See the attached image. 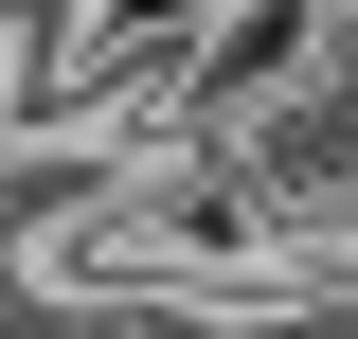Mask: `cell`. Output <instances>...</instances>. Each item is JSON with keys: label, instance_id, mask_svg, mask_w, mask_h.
Instances as JSON below:
<instances>
[{"label": "cell", "instance_id": "6da1fadb", "mask_svg": "<svg viewBox=\"0 0 358 339\" xmlns=\"http://www.w3.org/2000/svg\"><path fill=\"white\" fill-rule=\"evenodd\" d=\"M358 0H197V36H179V126L162 143H251L268 107H305L341 72Z\"/></svg>", "mask_w": 358, "mask_h": 339}, {"label": "cell", "instance_id": "7a4b0ae2", "mask_svg": "<svg viewBox=\"0 0 358 339\" xmlns=\"http://www.w3.org/2000/svg\"><path fill=\"white\" fill-rule=\"evenodd\" d=\"M108 36H197V0H108Z\"/></svg>", "mask_w": 358, "mask_h": 339}]
</instances>
